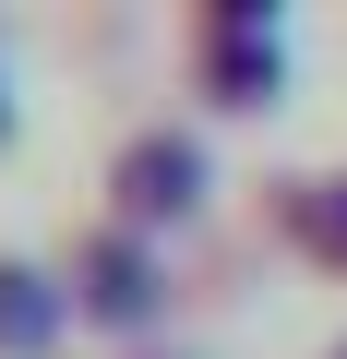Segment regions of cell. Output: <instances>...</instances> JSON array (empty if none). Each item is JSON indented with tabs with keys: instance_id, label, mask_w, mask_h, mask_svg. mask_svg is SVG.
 <instances>
[{
	"instance_id": "obj_1",
	"label": "cell",
	"mask_w": 347,
	"mask_h": 359,
	"mask_svg": "<svg viewBox=\"0 0 347 359\" xmlns=\"http://www.w3.org/2000/svg\"><path fill=\"white\" fill-rule=\"evenodd\" d=\"M192 168H204L192 144H144V156H132V204H144V216H156V204H192Z\"/></svg>"
},
{
	"instance_id": "obj_2",
	"label": "cell",
	"mask_w": 347,
	"mask_h": 359,
	"mask_svg": "<svg viewBox=\"0 0 347 359\" xmlns=\"http://www.w3.org/2000/svg\"><path fill=\"white\" fill-rule=\"evenodd\" d=\"M96 311H144V264L132 252H96Z\"/></svg>"
},
{
	"instance_id": "obj_3",
	"label": "cell",
	"mask_w": 347,
	"mask_h": 359,
	"mask_svg": "<svg viewBox=\"0 0 347 359\" xmlns=\"http://www.w3.org/2000/svg\"><path fill=\"white\" fill-rule=\"evenodd\" d=\"M48 323V299H36V276H0V335H36Z\"/></svg>"
}]
</instances>
